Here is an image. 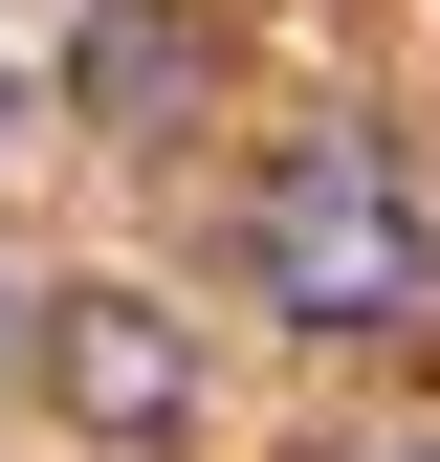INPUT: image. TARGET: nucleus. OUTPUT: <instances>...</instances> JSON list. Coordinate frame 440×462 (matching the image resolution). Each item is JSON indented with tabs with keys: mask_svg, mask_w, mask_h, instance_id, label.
<instances>
[{
	"mask_svg": "<svg viewBox=\"0 0 440 462\" xmlns=\"http://www.w3.org/2000/svg\"><path fill=\"white\" fill-rule=\"evenodd\" d=\"M243 286L287 330H440V177L397 133H287L243 177Z\"/></svg>",
	"mask_w": 440,
	"mask_h": 462,
	"instance_id": "1",
	"label": "nucleus"
},
{
	"mask_svg": "<svg viewBox=\"0 0 440 462\" xmlns=\"http://www.w3.org/2000/svg\"><path fill=\"white\" fill-rule=\"evenodd\" d=\"M44 374H67V419H110V440H177V419H198V353L133 309V286H88V309L44 330Z\"/></svg>",
	"mask_w": 440,
	"mask_h": 462,
	"instance_id": "2",
	"label": "nucleus"
},
{
	"mask_svg": "<svg viewBox=\"0 0 440 462\" xmlns=\"http://www.w3.org/2000/svg\"><path fill=\"white\" fill-rule=\"evenodd\" d=\"M177 88H198V23H154V0H110V44H88V110H110V133H154Z\"/></svg>",
	"mask_w": 440,
	"mask_h": 462,
	"instance_id": "3",
	"label": "nucleus"
},
{
	"mask_svg": "<svg viewBox=\"0 0 440 462\" xmlns=\"http://www.w3.org/2000/svg\"><path fill=\"white\" fill-rule=\"evenodd\" d=\"M374 462H440V440H374Z\"/></svg>",
	"mask_w": 440,
	"mask_h": 462,
	"instance_id": "4",
	"label": "nucleus"
}]
</instances>
